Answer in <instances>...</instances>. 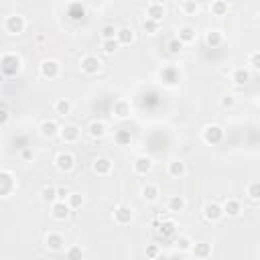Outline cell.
<instances>
[{
	"instance_id": "1",
	"label": "cell",
	"mask_w": 260,
	"mask_h": 260,
	"mask_svg": "<svg viewBox=\"0 0 260 260\" xmlns=\"http://www.w3.org/2000/svg\"><path fill=\"white\" fill-rule=\"evenodd\" d=\"M0 70H2V76H6V78L18 76L22 70V57L14 51L2 53V57H0Z\"/></svg>"
},
{
	"instance_id": "2",
	"label": "cell",
	"mask_w": 260,
	"mask_h": 260,
	"mask_svg": "<svg viewBox=\"0 0 260 260\" xmlns=\"http://www.w3.org/2000/svg\"><path fill=\"white\" fill-rule=\"evenodd\" d=\"M4 30L8 32V35H22V32L26 30V16L20 14V12H14V14H8L4 18Z\"/></svg>"
},
{
	"instance_id": "3",
	"label": "cell",
	"mask_w": 260,
	"mask_h": 260,
	"mask_svg": "<svg viewBox=\"0 0 260 260\" xmlns=\"http://www.w3.org/2000/svg\"><path fill=\"white\" fill-rule=\"evenodd\" d=\"M224 136H226V130L220 126V124H208V126H204V130H202V140L206 142V144H220L222 140H224Z\"/></svg>"
},
{
	"instance_id": "4",
	"label": "cell",
	"mask_w": 260,
	"mask_h": 260,
	"mask_svg": "<svg viewBox=\"0 0 260 260\" xmlns=\"http://www.w3.org/2000/svg\"><path fill=\"white\" fill-rule=\"evenodd\" d=\"M80 70H82L84 76H98V74H100V70H102V61H100V57H98V55L88 53V55H84L80 59Z\"/></svg>"
},
{
	"instance_id": "5",
	"label": "cell",
	"mask_w": 260,
	"mask_h": 260,
	"mask_svg": "<svg viewBox=\"0 0 260 260\" xmlns=\"http://www.w3.org/2000/svg\"><path fill=\"white\" fill-rule=\"evenodd\" d=\"M16 187H18V183H16V177L12 171H8V169L0 171V195H2L4 200L10 198L12 191H16Z\"/></svg>"
},
{
	"instance_id": "6",
	"label": "cell",
	"mask_w": 260,
	"mask_h": 260,
	"mask_svg": "<svg viewBox=\"0 0 260 260\" xmlns=\"http://www.w3.org/2000/svg\"><path fill=\"white\" fill-rule=\"evenodd\" d=\"M39 76L45 80H57L61 76V63L57 59H43L39 63Z\"/></svg>"
},
{
	"instance_id": "7",
	"label": "cell",
	"mask_w": 260,
	"mask_h": 260,
	"mask_svg": "<svg viewBox=\"0 0 260 260\" xmlns=\"http://www.w3.org/2000/svg\"><path fill=\"white\" fill-rule=\"evenodd\" d=\"M53 165H55V169L61 171V173H70V171H74V167H76V154L70 152V150H63V152H59V154L55 156Z\"/></svg>"
},
{
	"instance_id": "8",
	"label": "cell",
	"mask_w": 260,
	"mask_h": 260,
	"mask_svg": "<svg viewBox=\"0 0 260 260\" xmlns=\"http://www.w3.org/2000/svg\"><path fill=\"white\" fill-rule=\"evenodd\" d=\"M112 218H114V222H116L118 226H128L130 222L134 220V210L130 208V206H126V204H120V206L114 208Z\"/></svg>"
},
{
	"instance_id": "9",
	"label": "cell",
	"mask_w": 260,
	"mask_h": 260,
	"mask_svg": "<svg viewBox=\"0 0 260 260\" xmlns=\"http://www.w3.org/2000/svg\"><path fill=\"white\" fill-rule=\"evenodd\" d=\"M114 169V162L108 158V156H96L92 160V171L98 175V177H108Z\"/></svg>"
},
{
	"instance_id": "10",
	"label": "cell",
	"mask_w": 260,
	"mask_h": 260,
	"mask_svg": "<svg viewBox=\"0 0 260 260\" xmlns=\"http://www.w3.org/2000/svg\"><path fill=\"white\" fill-rule=\"evenodd\" d=\"M39 134H41L43 138H55L57 134H61V126H59L57 120L47 118V120H43V122L39 124Z\"/></svg>"
},
{
	"instance_id": "11",
	"label": "cell",
	"mask_w": 260,
	"mask_h": 260,
	"mask_svg": "<svg viewBox=\"0 0 260 260\" xmlns=\"http://www.w3.org/2000/svg\"><path fill=\"white\" fill-rule=\"evenodd\" d=\"M65 244H68L65 242V236L59 232H49L45 236V248L49 252H61V250H65Z\"/></svg>"
},
{
	"instance_id": "12",
	"label": "cell",
	"mask_w": 260,
	"mask_h": 260,
	"mask_svg": "<svg viewBox=\"0 0 260 260\" xmlns=\"http://www.w3.org/2000/svg\"><path fill=\"white\" fill-rule=\"evenodd\" d=\"M61 140L63 142H68V144H74V142H78L80 140V136H82V128L78 126V124H65V126H61Z\"/></svg>"
},
{
	"instance_id": "13",
	"label": "cell",
	"mask_w": 260,
	"mask_h": 260,
	"mask_svg": "<svg viewBox=\"0 0 260 260\" xmlns=\"http://www.w3.org/2000/svg\"><path fill=\"white\" fill-rule=\"evenodd\" d=\"M204 218H206L208 222H212V224L220 222V220L224 218V208H222V204H218V202H208V204L204 206Z\"/></svg>"
},
{
	"instance_id": "14",
	"label": "cell",
	"mask_w": 260,
	"mask_h": 260,
	"mask_svg": "<svg viewBox=\"0 0 260 260\" xmlns=\"http://www.w3.org/2000/svg\"><path fill=\"white\" fill-rule=\"evenodd\" d=\"M132 167H134V173L136 175H148L154 167V160L148 156V154H138L132 162Z\"/></svg>"
},
{
	"instance_id": "15",
	"label": "cell",
	"mask_w": 260,
	"mask_h": 260,
	"mask_svg": "<svg viewBox=\"0 0 260 260\" xmlns=\"http://www.w3.org/2000/svg\"><path fill=\"white\" fill-rule=\"evenodd\" d=\"M72 208H70V204L68 202H57V204H53L51 206V218L55 220V222H65L70 216H72Z\"/></svg>"
},
{
	"instance_id": "16",
	"label": "cell",
	"mask_w": 260,
	"mask_h": 260,
	"mask_svg": "<svg viewBox=\"0 0 260 260\" xmlns=\"http://www.w3.org/2000/svg\"><path fill=\"white\" fill-rule=\"evenodd\" d=\"M106 132H108V124H106L104 120H92V122L88 124V134H90V138H94V140L104 138Z\"/></svg>"
},
{
	"instance_id": "17",
	"label": "cell",
	"mask_w": 260,
	"mask_h": 260,
	"mask_svg": "<svg viewBox=\"0 0 260 260\" xmlns=\"http://www.w3.org/2000/svg\"><path fill=\"white\" fill-rule=\"evenodd\" d=\"M177 39H179L183 45L195 43V39H198V28H195L193 24H183V26H179V30H177Z\"/></svg>"
},
{
	"instance_id": "18",
	"label": "cell",
	"mask_w": 260,
	"mask_h": 260,
	"mask_svg": "<svg viewBox=\"0 0 260 260\" xmlns=\"http://www.w3.org/2000/svg\"><path fill=\"white\" fill-rule=\"evenodd\" d=\"M167 16V8L162 2H150L146 4V18L154 20V22H162V18Z\"/></svg>"
},
{
	"instance_id": "19",
	"label": "cell",
	"mask_w": 260,
	"mask_h": 260,
	"mask_svg": "<svg viewBox=\"0 0 260 260\" xmlns=\"http://www.w3.org/2000/svg\"><path fill=\"white\" fill-rule=\"evenodd\" d=\"M112 114L118 120H126L130 114H132V106H130L128 100H116L114 106H112Z\"/></svg>"
},
{
	"instance_id": "20",
	"label": "cell",
	"mask_w": 260,
	"mask_h": 260,
	"mask_svg": "<svg viewBox=\"0 0 260 260\" xmlns=\"http://www.w3.org/2000/svg\"><path fill=\"white\" fill-rule=\"evenodd\" d=\"M222 208H224V216H228V218H238L242 214V204L236 198H228L222 204Z\"/></svg>"
},
{
	"instance_id": "21",
	"label": "cell",
	"mask_w": 260,
	"mask_h": 260,
	"mask_svg": "<svg viewBox=\"0 0 260 260\" xmlns=\"http://www.w3.org/2000/svg\"><path fill=\"white\" fill-rule=\"evenodd\" d=\"M158 195H160V189H158L156 183H146V185H142V189H140V198H142L146 204H154V202L158 200Z\"/></svg>"
},
{
	"instance_id": "22",
	"label": "cell",
	"mask_w": 260,
	"mask_h": 260,
	"mask_svg": "<svg viewBox=\"0 0 260 260\" xmlns=\"http://www.w3.org/2000/svg\"><path fill=\"white\" fill-rule=\"evenodd\" d=\"M167 173H169V177H173V179H181V177L187 173V165H185V160H181V158L171 160L169 165H167Z\"/></svg>"
},
{
	"instance_id": "23",
	"label": "cell",
	"mask_w": 260,
	"mask_h": 260,
	"mask_svg": "<svg viewBox=\"0 0 260 260\" xmlns=\"http://www.w3.org/2000/svg\"><path fill=\"white\" fill-rule=\"evenodd\" d=\"M185 208H187V202L183 195H171L167 200V210L171 214H181V212H185Z\"/></svg>"
},
{
	"instance_id": "24",
	"label": "cell",
	"mask_w": 260,
	"mask_h": 260,
	"mask_svg": "<svg viewBox=\"0 0 260 260\" xmlns=\"http://www.w3.org/2000/svg\"><path fill=\"white\" fill-rule=\"evenodd\" d=\"M224 43V32L220 28H210L206 32V45L212 47V49H218L220 45Z\"/></svg>"
},
{
	"instance_id": "25",
	"label": "cell",
	"mask_w": 260,
	"mask_h": 260,
	"mask_svg": "<svg viewBox=\"0 0 260 260\" xmlns=\"http://www.w3.org/2000/svg\"><path fill=\"white\" fill-rule=\"evenodd\" d=\"M68 16H70V20H74V22L84 20V16H86V4H82V2H72V4H68Z\"/></svg>"
},
{
	"instance_id": "26",
	"label": "cell",
	"mask_w": 260,
	"mask_h": 260,
	"mask_svg": "<svg viewBox=\"0 0 260 260\" xmlns=\"http://www.w3.org/2000/svg\"><path fill=\"white\" fill-rule=\"evenodd\" d=\"M250 80H252L250 68H236V70L232 72V82H234L236 86H246Z\"/></svg>"
},
{
	"instance_id": "27",
	"label": "cell",
	"mask_w": 260,
	"mask_h": 260,
	"mask_svg": "<svg viewBox=\"0 0 260 260\" xmlns=\"http://www.w3.org/2000/svg\"><path fill=\"white\" fill-rule=\"evenodd\" d=\"M39 195H41V202L49 204V206H53V204L59 202V191H57V187H51V185H45Z\"/></svg>"
},
{
	"instance_id": "28",
	"label": "cell",
	"mask_w": 260,
	"mask_h": 260,
	"mask_svg": "<svg viewBox=\"0 0 260 260\" xmlns=\"http://www.w3.org/2000/svg\"><path fill=\"white\" fill-rule=\"evenodd\" d=\"M193 256L195 258H200V260H206L212 256V244L210 242H195L193 248H191Z\"/></svg>"
},
{
	"instance_id": "29",
	"label": "cell",
	"mask_w": 260,
	"mask_h": 260,
	"mask_svg": "<svg viewBox=\"0 0 260 260\" xmlns=\"http://www.w3.org/2000/svg\"><path fill=\"white\" fill-rule=\"evenodd\" d=\"M116 41L120 45H132L134 43V30H132V26H120L118 28V35H116Z\"/></svg>"
},
{
	"instance_id": "30",
	"label": "cell",
	"mask_w": 260,
	"mask_h": 260,
	"mask_svg": "<svg viewBox=\"0 0 260 260\" xmlns=\"http://www.w3.org/2000/svg\"><path fill=\"white\" fill-rule=\"evenodd\" d=\"M53 110H55V114H59V116H70L72 110H74V106H72V102L68 100V98H59V100L53 104Z\"/></svg>"
},
{
	"instance_id": "31",
	"label": "cell",
	"mask_w": 260,
	"mask_h": 260,
	"mask_svg": "<svg viewBox=\"0 0 260 260\" xmlns=\"http://www.w3.org/2000/svg\"><path fill=\"white\" fill-rule=\"evenodd\" d=\"M179 10L187 16H195L202 10V6H200V2H195V0H183V2H179Z\"/></svg>"
},
{
	"instance_id": "32",
	"label": "cell",
	"mask_w": 260,
	"mask_h": 260,
	"mask_svg": "<svg viewBox=\"0 0 260 260\" xmlns=\"http://www.w3.org/2000/svg\"><path fill=\"white\" fill-rule=\"evenodd\" d=\"M228 10H230V4H228L226 0H214V2L210 4V12L214 16H226Z\"/></svg>"
},
{
	"instance_id": "33",
	"label": "cell",
	"mask_w": 260,
	"mask_h": 260,
	"mask_svg": "<svg viewBox=\"0 0 260 260\" xmlns=\"http://www.w3.org/2000/svg\"><path fill=\"white\" fill-rule=\"evenodd\" d=\"M114 142L118 146H128L130 142H132V134H130V130H126V128L116 130V132H114Z\"/></svg>"
},
{
	"instance_id": "34",
	"label": "cell",
	"mask_w": 260,
	"mask_h": 260,
	"mask_svg": "<svg viewBox=\"0 0 260 260\" xmlns=\"http://www.w3.org/2000/svg\"><path fill=\"white\" fill-rule=\"evenodd\" d=\"M175 230H177V224H175L173 220H162V222L158 224V234H160L162 238H169V236H173V234H175Z\"/></svg>"
},
{
	"instance_id": "35",
	"label": "cell",
	"mask_w": 260,
	"mask_h": 260,
	"mask_svg": "<svg viewBox=\"0 0 260 260\" xmlns=\"http://www.w3.org/2000/svg\"><path fill=\"white\" fill-rule=\"evenodd\" d=\"M160 80L165 82V84H169V86H175L179 82V74H177L175 68H165V70L160 72Z\"/></svg>"
},
{
	"instance_id": "36",
	"label": "cell",
	"mask_w": 260,
	"mask_h": 260,
	"mask_svg": "<svg viewBox=\"0 0 260 260\" xmlns=\"http://www.w3.org/2000/svg\"><path fill=\"white\" fill-rule=\"evenodd\" d=\"M84 248L80 244H72L68 250H65V260H84Z\"/></svg>"
},
{
	"instance_id": "37",
	"label": "cell",
	"mask_w": 260,
	"mask_h": 260,
	"mask_svg": "<svg viewBox=\"0 0 260 260\" xmlns=\"http://www.w3.org/2000/svg\"><path fill=\"white\" fill-rule=\"evenodd\" d=\"M116 35H118V28H116L114 24H104V26L100 28L102 41H112V39H116Z\"/></svg>"
},
{
	"instance_id": "38",
	"label": "cell",
	"mask_w": 260,
	"mask_h": 260,
	"mask_svg": "<svg viewBox=\"0 0 260 260\" xmlns=\"http://www.w3.org/2000/svg\"><path fill=\"white\" fill-rule=\"evenodd\" d=\"M246 195L252 202H260V181H252L246 187Z\"/></svg>"
},
{
	"instance_id": "39",
	"label": "cell",
	"mask_w": 260,
	"mask_h": 260,
	"mask_svg": "<svg viewBox=\"0 0 260 260\" xmlns=\"http://www.w3.org/2000/svg\"><path fill=\"white\" fill-rule=\"evenodd\" d=\"M140 26H142V30L146 32V35H156L158 28H160V22H154V20H150V18H142Z\"/></svg>"
},
{
	"instance_id": "40",
	"label": "cell",
	"mask_w": 260,
	"mask_h": 260,
	"mask_svg": "<svg viewBox=\"0 0 260 260\" xmlns=\"http://www.w3.org/2000/svg\"><path fill=\"white\" fill-rule=\"evenodd\" d=\"M193 244H195V242H193L189 236H179V238L175 240V246H177V250H181V252H191Z\"/></svg>"
},
{
	"instance_id": "41",
	"label": "cell",
	"mask_w": 260,
	"mask_h": 260,
	"mask_svg": "<svg viewBox=\"0 0 260 260\" xmlns=\"http://www.w3.org/2000/svg\"><path fill=\"white\" fill-rule=\"evenodd\" d=\"M68 204H70L72 210H80V208L84 206V195L78 193V191H72V193H70V198H68Z\"/></svg>"
},
{
	"instance_id": "42",
	"label": "cell",
	"mask_w": 260,
	"mask_h": 260,
	"mask_svg": "<svg viewBox=\"0 0 260 260\" xmlns=\"http://www.w3.org/2000/svg\"><path fill=\"white\" fill-rule=\"evenodd\" d=\"M118 47H120V43H118L116 39H112V41H102V45H100V49H102L106 55H114V53L118 51Z\"/></svg>"
},
{
	"instance_id": "43",
	"label": "cell",
	"mask_w": 260,
	"mask_h": 260,
	"mask_svg": "<svg viewBox=\"0 0 260 260\" xmlns=\"http://www.w3.org/2000/svg\"><path fill=\"white\" fill-rule=\"evenodd\" d=\"M167 49H169V53H171V55H179V53L185 49V45H183V43L175 37V39H171V41L167 43Z\"/></svg>"
},
{
	"instance_id": "44",
	"label": "cell",
	"mask_w": 260,
	"mask_h": 260,
	"mask_svg": "<svg viewBox=\"0 0 260 260\" xmlns=\"http://www.w3.org/2000/svg\"><path fill=\"white\" fill-rule=\"evenodd\" d=\"M248 65H250V70L260 72V51H252L248 55Z\"/></svg>"
},
{
	"instance_id": "45",
	"label": "cell",
	"mask_w": 260,
	"mask_h": 260,
	"mask_svg": "<svg viewBox=\"0 0 260 260\" xmlns=\"http://www.w3.org/2000/svg\"><path fill=\"white\" fill-rule=\"evenodd\" d=\"M220 106L224 108V110H232L234 106H236V98L234 96H224V98H220Z\"/></svg>"
},
{
	"instance_id": "46",
	"label": "cell",
	"mask_w": 260,
	"mask_h": 260,
	"mask_svg": "<svg viewBox=\"0 0 260 260\" xmlns=\"http://www.w3.org/2000/svg\"><path fill=\"white\" fill-rule=\"evenodd\" d=\"M158 256H160L158 244H148V246H146V258H148V260H156Z\"/></svg>"
},
{
	"instance_id": "47",
	"label": "cell",
	"mask_w": 260,
	"mask_h": 260,
	"mask_svg": "<svg viewBox=\"0 0 260 260\" xmlns=\"http://www.w3.org/2000/svg\"><path fill=\"white\" fill-rule=\"evenodd\" d=\"M8 122H10V110L6 106H2V108H0V126L6 128Z\"/></svg>"
},
{
	"instance_id": "48",
	"label": "cell",
	"mask_w": 260,
	"mask_h": 260,
	"mask_svg": "<svg viewBox=\"0 0 260 260\" xmlns=\"http://www.w3.org/2000/svg\"><path fill=\"white\" fill-rule=\"evenodd\" d=\"M20 158H22L24 162H30L32 158H35V150H32V146H24V148H20Z\"/></svg>"
},
{
	"instance_id": "49",
	"label": "cell",
	"mask_w": 260,
	"mask_h": 260,
	"mask_svg": "<svg viewBox=\"0 0 260 260\" xmlns=\"http://www.w3.org/2000/svg\"><path fill=\"white\" fill-rule=\"evenodd\" d=\"M156 260H169V256H165V254H160V256L156 258Z\"/></svg>"
},
{
	"instance_id": "50",
	"label": "cell",
	"mask_w": 260,
	"mask_h": 260,
	"mask_svg": "<svg viewBox=\"0 0 260 260\" xmlns=\"http://www.w3.org/2000/svg\"><path fill=\"white\" fill-rule=\"evenodd\" d=\"M169 260H183V258H179V256H173V258H169Z\"/></svg>"
},
{
	"instance_id": "51",
	"label": "cell",
	"mask_w": 260,
	"mask_h": 260,
	"mask_svg": "<svg viewBox=\"0 0 260 260\" xmlns=\"http://www.w3.org/2000/svg\"><path fill=\"white\" fill-rule=\"evenodd\" d=\"M258 18H260V10H258Z\"/></svg>"
},
{
	"instance_id": "52",
	"label": "cell",
	"mask_w": 260,
	"mask_h": 260,
	"mask_svg": "<svg viewBox=\"0 0 260 260\" xmlns=\"http://www.w3.org/2000/svg\"><path fill=\"white\" fill-rule=\"evenodd\" d=\"M258 104H260V100H258Z\"/></svg>"
}]
</instances>
